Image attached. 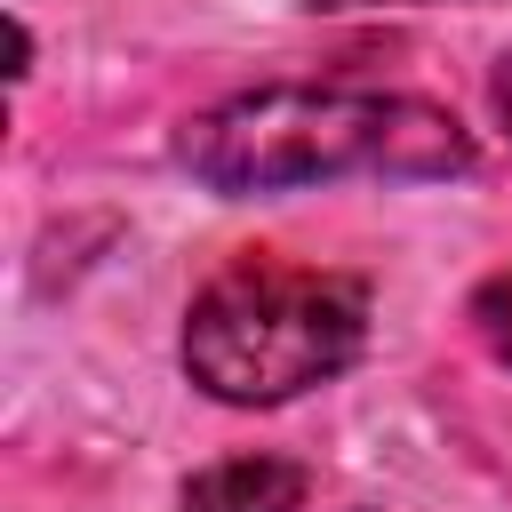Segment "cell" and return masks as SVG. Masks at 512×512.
Listing matches in <instances>:
<instances>
[{
  "instance_id": "6da1fadb",
  "label": "cell",
  "mask_w": 512,
  "mask_h": 512,
  "mask_svg": "<svg viewBox=\"0 0 512 512\" xmlns=\"http://www.w3.org/2000/svg\"><path fill=\"white\" fill-rule=\"evenodd\" d=\"M472 128L408 88H240L176 128V168L224 200L312 192L344 176L376 184H448L472 176Z\"/></svg>"
},
{
  "instance_id": "7a4b0ae2",
  "label": "cell",
  "mask_w": 512,
  "mask_h": 512,
  "mask_svg": "<svg viewBox=\"0 0 512 512\" xmlns=\"http://www.w3.org/2000/svg\"><path fill=\"white\" fill-rule=\"evenodd\" d=\"M184 376L224 408H288L368 352V280L232 256L184 312Z\"/></svg>"
},
{
  "instance_id": "3957f363",
  "label": "cell",
  "mask_w": 512,
  "mask_h": 512,
  "mask_svg": "<svg viewBox=\"0 0 512 512\" xmlns=\"http://www.w3.org/2000/svg\"><path fill=\"white\" fill-rule=\"evenodd\" d=\"M176 512H304V464L288 456H224L184 480Z\"/></svg>"
},
{
  "instance_id": "277c9868",
  "label": "cell",
  "mask_w": 512,
  "mask_h": 512,
  "mask_svg": "<svg viewBox=\"0 0 512 512\" xmlns=\"http://www.w3.org/2000/svg\"><path fill=\"white\" fill-rule=\"evenodd\" d=\"M472 336L488 344V360H504V368H512V264H504V272H488V280L472 288Z\"/></svg>"
},
{
  "instance_id": "5b68a950",
  "label": "cell",
  "mask_w": 512,
  "mask_h": 512,
  "mask_svg": "<svg viewBox=\"0 0 512 512\" xmlns=\"http://www.w3.org/2000/svg\"><path fill=\"white\" fill-rule=\"evenodd\" d=\"M488 104H496V120L512 136V56H496V72H488Z\"/></svg>"
},
{
  "instance_id": "8992f818",
  "label": "cell",
  "mask_w": 512,
  "mask_h": 512,
  "mask_svg": "<svg viewBox=\"0 0 512 512\" xmlns=\"http://www.w3.org/2000/svg\"><path fill=\"white\" fill-rule=\"evenodd\" d=\"M296 8H424V0H296Z\"/></svg>"
}]
</instances>
